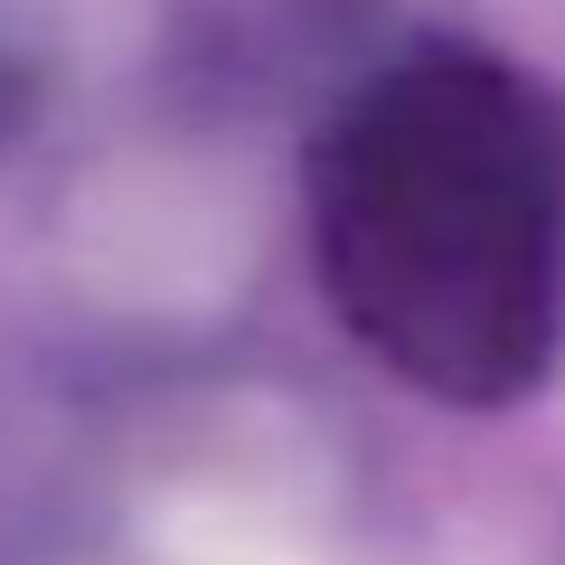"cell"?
Returning <instances> with one entry per match:
<instances>
[{
  "mask_svg": "<svg viewBox=\"0 0 565 565\" xmlns=\"http://www.w3.org/2000/svg\"><path fill=\"white\" fill-rule=\"evenodd\" d=\"M311 264L377 367L444 405L546 377L565 199L546 122L490 57L434 47L377 76L311 151Z\"/></svg>",
  "mask_w": 565,
  "mask_h": 565,
  "instance_id": "obj_1",
  "label": "cell"
}]
</instances>
